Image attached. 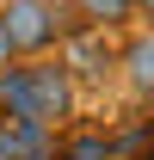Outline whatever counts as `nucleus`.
I'll list each match as a JSON object with an SVG mask.
<instances>
[{"label": "nucleus", "mask_w": 154, "mask_h": 160, "mask_svg": "<svg viewBox=\"0 0 154 160\" xmlns=\"http://www.w3.org/2000/svg\"><path fill=\"white\" fill-rule=\"evenodd\" d=\"M0 19H6V37L19 49V62L49 56V49H62L68 31H80L74 0H68V6H62V0H0Z\"/></svg>", "instance_id": "f257e3e1"}, {"label": "nucleus", "mask_w": 154, "mask_h": 160, "mask_svg": "<svg viewBox=\"0 0 154 160\" xmlns=\"http://www.w3.org/2000/svg\"><path fill=\"white\" fill-rule=\"evenodd\" d=\"M31 86H37V117L43 123H68L74 117V105H80V80H74V68L62 56H31Z\"/></svg>", "instance_id": "f03ea898"}, {"label": "nucleus", "mask_w": 154, "mask_h": 160, "mask_svg": "<svg viewBox=\"0 0 154 160\" xmlns=\"http://www.w3.org/2000/svg\"><path fill=\"white\" fill-rule=\"evenodd\" d=\"M56 56L68 62V68H74V80H105V74L117 68V49L105 43V31H93V25H80V31H68Z\"/></svg>", "instance_id": "7ed1b4c3"}, {"label": "nucleus", "mask_w": 154, "mask_h": 160, "mask_svg": "<svg viewBox=\"0 0 154 160\" xmlns=\"http://www.w3.org/2000/svg\"><path fill=\"white\" fill-rule=\"evenodd\" d=\"M0 117L6 123H43L37 117V86H31V62H6L0 68Z\"/></svg>", "instance_id": "20e7f679"}, {"label": "nucleus", "mask_w": 154, "mask_h": 160, "mask_svg": "<svg viewBox=\"0 0 154 160\" xmlns=\"http://www.w3.org/2000/svg\"><path fill=\"white\" fill-rule=\"evenodd\" d=\"M117 68H123V80H130V92L148 105L154 99V31H136V37L117 49Z\"/></svg>", "instance_id": "39448f33"}, {"label": "nucleus", "mask_w": 154, "mask_h": 160, "mask_svg": "<svg viewBox=\"0 0 154 160\" xmlns=\"http://www.w3.org/2000/svg\"><path fill=\"white\" fill-rule=\"evenodd\" d=\"M74 12H80V25H93V31H130L136 19H142V6L136 0H74Z\"/></svg>", "instance_id": "423d86ee"}, {"label": "nucleus", "mask_w": 154, "mask_h": 160, "mask_svg": "<svg viewBox=\"0 0 154 160\" xmlns=\"http://www.w3.org/2000/svg\"><path fill=\"white\" fill-rule=\"evenodd\" d=\"M105 136H111V160H154V117H130Z\"/></svg>", "instance_id": "0eeeda50"}, {"label": "nucleus", "mask_w": 154, "mask_h": 160, "mask_svg": "<svg viewBox=\"0 0 154 160\" xmlns=\"http://www.w3.org/2000/svg\"><path fill=\"white\" fill-rule=\"evenodd\" d=\"M62 160H111V136L105 129H56Z\"/></svg>", "instance_id": "6e6552de"}, {"label": "nucleus", "mask_w": 154, "mask_h": 160, "mask_svg": "<svg viewBox=\"0 0 154 160\" xmlns=\"http://www.w3.org/2000/svg\"><path fill=\"white\" fill-rule=\"evenodd\" d=\"M6 62H19V49H13V37H6V19H0V68Z\"/></svg>", "instance_id": "1a4fd4ad"}, {"label": "nucleus", "mask_w": 154, "mask_h": 160, "mask_svg": "<svg viewBox=\"0 0 154 160\" xmlns=\"http://www.w3.org/2000/svg\"><path fill=\"white\" fill-rule=\"evenodd\" d=\"M136 6H142V12H154V0H136Z\"/></svg>", "instance_id": "9d476101"}, {"label": "nucleus", "mask_w": 154, "mask_h": 160, "mask_svg": "<svg viewBox=\"0 0 154 160\" xmlns=\"http://www.w3.org/2000/svg\"><path fill=\"white\" fill-rule=\"evenodd\" d=\"M37 160H62V154H56V148H49V154H37Z\"/></svg>", "instance_id": "9b49d317"}, {"label": "nucleus", "mask_w": 154, "mask_h": 160, "mask_svg": "<svg viewBox=\"0 0 154 160\" xmlns=\"http://www.w3.org/2000/svg\"><path fill=\"white\" fill-rule=\"evenodd\" d=\"M148 117H154V99H148Z\"/></svg>", "instance_id": "f8f14e48"}]
</instances>
